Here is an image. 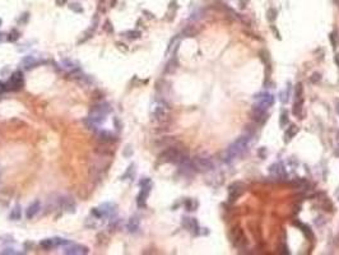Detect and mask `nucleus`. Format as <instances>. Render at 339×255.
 Segmentation results:
<instances>
[{
	"instance_id": "473e14b6",
	"label": "nucleus",
	"mask_w": 339,
	"mask_h": 255,
	"mask_svg": "<svg viewBox=\"0 0 339 255\" xmlns=\"http://www.w3.org/2000/svg\"><path fill=\"white\" fill-rule=\"evenodd\" d=\"M182 35L185 36V37H194L197 35V31L194 29L193 27H188V28H185L184 31H182Z\"/></svg>"
},
{
	"instance_id": "dca6fc26",
	"label": "nucleus",
	"mask_w": 339,
	"mask_h": 255,
	"mask_svg": "<svg viewBox=\"0 0 339 255\" xmlns=\"http://www.w3.org/2000/svg\"><path fill=\"white\" fill-rule=\"evenodd\" d=\"M99 137H101V139L105 140V142H115V140H116L115 135H114L111 131H107V130L99 131Z\"/></svg>"
},
{
	"instance_id": "09e8293b",
	"label": "nucleus",
	"mask_w": 339,
	"mask_h": 255,
	"mask_svg": "<svg viewBox=\"0 0 339 255\" xmlns=\"http://www.w3.org/2000/svg\"><path fill=\"white\" fill-rule=\"evenodd\" d=\"M334 60H335V64L339 66V54H337L335 55V57H334Z\"/></svg>"
},
{
	"instance_id": "9b49d317",
	"label": "nucleus",
	"mask_w": 339,
	"mask_h": 255,
	"mask_svg": "<svg viewBox=\"0 0 339 255\" xmlns=\"http://www.w3.org/2000/svg\"><path fill=\"white\" fill-rule=\"evenodd\" d=\"M182 226L189 230L190 232H193L194 235H198L199 233V223L195 218H188V217H184L182 218Z\"/></svg>"
},
{
	"instance_id": "3c124183",
	"label": "nucleus",
	"mask_w": 339,
	"mask_h": 255,
	"mask_svg": "<svg viewBox=\"0 0 339 255\" xmlns=\"http://www.w3.org/2000/svg\"><path fill=\"white\" fill-rule=\"evenodd\" d=\"M110 3H111V6H115V4H116V0H110Z\"/></svg>"
},
{
	"instance_id": "cd10ccee",
	"label": "nucleus",
	"mask_w": 339,
	"mask_h": 255,
	"mask_svg": "<svg viewBox=\"0 0 339 255\" xmlns=\"http://www.w3.org/2000/svg\"><path fill=\"white\" fill-rule=\"evenodd\" d=\"M277 10L274 9V8H270V9H268V12H267V18H268V21L269 22H274L275 21V18H277Z\"/></svg>"
},
{
	"instance_id": "7ed1b4c3",
	"label": "nucleus",
	"mask_w": 339,
	"mask_h": 255,
	"mask_svg": "<svg viewBox=\"0 0 339 255\" xmlns=\"http://www.w3.org/2000/svg\"><path fill=\"white\" fill-rule=\"evenodd\" d=\"M193 168L198 172H208L214 168V163L209 157H195L191 161Z\"/></svg>"
},
{
	"instance_id": "412c9836",
	"label": "nucleus",
	"mask_w": 339,
	"mask_h": 255,
	"mask_svg": "<svg viewBox=\"0 0 339 255\" xmlns=\"http://www.w3.org/2000/svg\"><path fill=\"white\" fill-rule=\"evenodd\" d=\"M177 68V59H176V56L175 57H172L171 60L168 61V64L166 65V69H165V73H172L175 69Z\"/></svg>"
},
{
	"instance_id": "ea45409f",
	"label": "nucleus",
	"mask_w": 339,
	"mask_h": 255,
	"mask_svg": "<svg viewBox=\"0 0 339 255\" xmlns=\"http://www.w3.org/2000/svg\"><path fill=\"white\" fill-rule=\"evenodd\" d=\"M114 124H115V126H116V129H117V130H120V129H121V124L119 123V119H117V117H114Z\"/></svg>"
},
{
	"instance_id": "4468645a",
	"label": "nucleus",
	"mask_w": 339,
	"mask_h": 255,
	"mask_svg": "<svg viewBox=\"0 0 339 255\" xmlns=\"http://www.w3.org/2000/svg\"><path fill=\"white\" fill-rule=\"evenodd\" d=\"M40 208H41V204H40V202H35V203H32L31 206L28 207V209H27V212H26V217L28 218V219H32L33 217H35L38 212H40Z\"/></svg>"
},
{
	"instance_id": "9d476101",
	"label": "nucleus",
	"mask_w": 339,
	"mask_h": 255,
	"mask_svg": "<svg viewBox=\"0 0 339 255\" xmlns=\"http://www.w3.org/2000/svg\"><path fill=\"white\" fill-rule=\"evenodd\" d=\"M256 100H258V105L263 106L267 110L274 104V96L270 95V93H260V95L256 96Z\"/></svg>"
},
{
	"instance_id": "a211bd4d",
	"label": "nucleus",
	"mask_w": 339,
	"mask_h": 255,
	"mask_svg": "<svg viewBox=\"0 0 339 255\" xmlns=\"http://www.w3.org/2000/svg\"><path fill=\"white\" fill-rule=\"evenodd\" d=\"M302 107H303V98H300V100H297V102H296L294 106H293V114L296 116H301Z\"/></svg>"
},
{
	"instance_id": "393cba45",
	"label": "nucleus",
	"mask_w": 339,
	"mask_h": 255,
	"mask_svg": "<svg viewBox=\"0 0 339 255\" xmlns=\"http://www.w3.org/2000/svg\"><path fill=\"white\" fill-rule=\"evenodd\" d=\"M18 38H19V32L17 31V29H12L9 32V35H8V37H6V40L9 41V42H15Z\"/></svg>"
},
{
	"instance_id": "a878e982",
	"label": "nucleus",
	"mask_w": 339,
	"mask_h": 255,
	"mask_svg": "<svg viewBox=\"0 0 339 255\" xmlns=\"http://www.w3.org/2000/svg\"><path fill=\"white\" fill-rule=\"evenodd\" d=\"M294 225H296V226H300V227L302 228V232L305 233V236H306V237H312V232H311L310 227H307L306 225H302V223H300V222H294Z\"/></svg>"
},
{
	"instance_id": "79ce46f5",
	"label": "nucleus",
	"mask_w": 339,
	"mask_h": 255,
	"mask_svg": "<svg viewBox=\"0 0 339 255\" xmlns=\"http://www.w3.org/2000/svg\"><path fill=\"white\" fill-rule=\"evenodd\" d=\"M15 251H13V249H5L3 251H0V254H14Z\"/></svg>"
},
{
	"instance_id": "c756f323",
	"label": "nucleus",
	"mask_w": 339,
	"mask_h": 255,
	"mask_svg": "<svg viewBox=\"0 0 339 255\" xmlns=\"http://www.w3.org/2000/svg\"><path fill=\"white\" fill-rule=\"evenodd\" d=\"M279 100H281L282 104H287L288 100H290V87H288L284 92H281V95H279Z\"/></svg>"
},
{
	"instance_id": "c03bdc74",
	"label": "nucleus",
	"mask_w": 339,
	"mask_h": 255,
	"mask_svg": "<svg viewBox=\"0 0 339 255\" xmlns=\"http://www.w3.org/2000/svg\"><path fill=\"white\" fill-rule=\"evenodd\" d=\"M264 152H265V148H261V149H260V152H259V155H260V157H261V158H264V157H265V153H264Z\"/></svg>"
},
{
	"instance_id": "58836bf2",
	"label": "nucleus",
	"mask_w": 339,
	"mask_h": 255,
	"mask_svg": "<svg viewBox=\"0 0 339 255\" xmlns=\"http://www.w3.org/2000/svg\"><path fill=\"white\" fill-rule=\"evenodd\" d=\"M6 89H8V88H6V84L3 83V82H0V95H2V93H4Z\"/></svg>"
},
{
	"instance_id": "49530a36",
	"label": "nucleus",
	"mask_w": 339,
	"mask_h": 255,
	"mask_svg": "<svg viewBox=\"0 0 339 255\" xmlns=\"http://www.w3.org/2000/svg\"><path fill=\"white\" fill-rule=\"evenodd\" d=\"M272 29H273V31H274V33H275V37H277V38H281V36H279V32L275 29V27H272Z\"/></svg>"
},
{
	"instance_id": "0eeeda50",
	"label": "nucleus",
	"mask_w": 339,
	"mask_h": 255,
	"mask_svg": "<svg viewBox=\"0 0 339 255\" xmlns=\"http://www.w3.org/2000/svg\"><path fill=\"white\" fill-rule=\"evenodd\" d=\"M142 190L137 198V204L139 208H144L147 206V198L150 193V189H152V184H148V185H144V186H140Z\"/></svg>"
},
{
	"instance_id": "8fccbe9b",
	"label": "nucleus",
	"mask_w": 339,
	"mask_h": 255,
	"mask_svg": "<svg viewBox=\"0 0 339 255\" xmlns=\"http://www.w3.org/2000/svg\"><path fill=\"white\" fill-rule=\"evenodd\" d=\"M335 110H337V114L339 115V101L337 102V108H335Z\"/></svg>"
},
{
	"instance_id": "f704fd0d",
	"label": "nucleus",
	"mask_w": 339,
	"mask_h": 255,
	"mask_svg": "<svg viewBox=\"0 0 339 255\" xmlns=\"http://www.w3.org/2000/svg\"><path fill=\"white\" fill-rule=\"evenodd\" d=\"M302 93H303V88H302V83H298L297 86H296V97H297V100L302 98Z\"/></svg>"
},
{
	"instance_id": "2f4dec72",
	"label": "nucleus",
	"mask_w": 339,
	"mask_h": 255,
	"mask_svg": "<svg viewBox=\"0 0 339 255\" xmlns=\"http://www.w3.org/2000/svg\"><path fill=\"white\" fill-rule=\"evenodd\" d=\"M69 9L73 10L74 13H83V6L79 3H72L69 5Z\"/></svg>"
},
{
	"instance_id": "6ab92c4d",
	"label": "nucleus",
	"mask_w": 339,
	"mask_h": 255,
	"mask_svg": "<svg viewBox=\"0 0 339 255\" xmlns=\"http://www.w3.org/2000/svg\"><path fill=\"white\" fill-rule=\"evenodd\" d=\"M21 216H22V213H21V207H19V206H15V207L12 209V212H10L9 218H10L12 221H18V219H21Z\"/></svg>"
},
{
	"instance_id": "aec40b11",
	"label": "nucleus",
	"mask_w": 339,
	"mask_h": 255,
	"mask_svg": "<svg viewBox=\"0 0 339 255\" xmlns=\"http://www.w3.org/2000/svg\"><path fill=\"white\" fill-rule=\"evenodd\" d=\"M40 246H41V248H44V249H46V250H50V249L55 248L54 239H45V240L40 241Z\"/></svg>"
},
{
	"instance_id": "39448f33",
	"label": "nucleus",
	"mask_w": 339,
	"mask_h": 255,
	"mask_svg": "<svg viewBox=\"0 0 339 255\" xmlns=\"http://www.w3.org/2000/svg\"><path fill=\"white\" fill-rule=\"evenodd\" d=\"M230 237H231V240L233 242V245L236 246V248H242V246L246 245V236H245L244 231L240 228V227H235L232 228V231L230 233Z\"/></svg>"
},
{
	"instance_id": "b1692460",
	"label": "nucleus",
	"mask_w": 339,
	"mask_h": 255,
	"mask_svg": "<svg viewBox=\"0 0 339 255\" xmlns=\"http://www.w3.org/2000/svg\"><path fill=\"white\" fill-rule=\"evenodd\" d=\"M197 207H198V202H195L194 199H188L185 202V208L188 209V210H195L197 209Z\"/></svg>"
},
{
	"instance_id": "f03ea898",
	"label": "nucleus",
	"mask_w": 339,
	"mask_h": 255,
	"mask_svg": "<svg viewBox=\"0 0 339 255\" xmlns=\"http://www.w3.org/2000/svg\"><path fill=\"white\" fill-rule=\"evenodd\" d=\"M111 111V107H110L108 104H99L97 106H93L89 111V121L93 125H99L105 121L106 115Z\"/></svg>"
},
{
	"instance_id": "de8ad7c7",
	"label": "nucleus",
	"mask_w": 339,
	"mask_h": 255,
	"mask_svg": "<svg viewBox=\"0 0 339 255\" xmlns=\"http://www.w3.org/2000/svg\"><path fill=\"white\" fill-rule=\"evenodd\" d=\"M282 254H290V250L287 249V246H286V245L283 246V251H282Z\"/></svg>"
},
{
	"instance_id": "f8f14e48",
	"label": "nucleus",
	"mask_w": 339,
	"mask_h": 255,
	"mask_svg": "<svg viewBox=\"0 0 339 255\" xmlns=\"http://www.w3.org/2000/svg\"><path fill=\"white\" fill-rule=\"evenodd\" d=\"M242 191H244V186L241 184L231 185L230 189H228V199H230V202H235L242 194Z\"/></svg>"
},
{
	"instance_id": "ddd939ff",
	"label": "nucleus",
	"mask_w": 339,
	"mask_h": 255,
	"mask_svg": "<svg viewBox=\"0 0 339 255\" xmlns=\"http://www.w3.org/2000/svg\"><path fill=\"white\" fill-rule=\"evenodd\" d=\"M269 171H270V174H273L275 177H281V176H286V170H284V167H283V165L279 162V163H274V165H272L270 166V168H269Z\"/></svg>"
},
{
	"instance_id": "1a4fd4ad",
	"label": "nucleus",
	"mask_w": 339,
	"mask_h": 255,
	"mask_svg": "<svg viewBox=\"0 0 339 255\" xmlns=\"http://www.w3.org/2000/svg\"><path fill=\"white\" fill-rule=\"evenodd\" d=\"M88 251L89 250H88L87 246L73 244V242H70L69 245H66L65 246V250H64L65 254H72V255H74V254H88Z\"/></svg>"
},
{
	"instance_id": "c9c22d12",
	"label": "nucleus",
	"mask_w": 339,
	"mask_h": 255,
	"mask_svg": "<svg viewBox=\"0 0 339 255\" xmlns=\"http://www.w3.org/2000/svg\"><path fill=\"white\" fill-rule=\"evenodd\" d=\"M310 80H311L312 83H319V82L321 80V75H320L319 73H314V74L311 75V78H310Z\"/></svg>"
},
{
	"instance_id": "a19ab883",
	"label": "nucleus",
	"mask_w": 339,
	"mask_h": 255,
	"mask_svg": "<svg viewBox=\"0 0 339 255\" xmlns=\"http://www.w3.org/2000/svg\"><path fill=\"white\" fill-rule=\"evenodd\" d=\"M55 3H56V5H59V6H63V5H65V4L68 3V0H55Z\"/></svg>"
},
{
	"instance_id": "423d86ee",
	"label": "nucleus",
	"mask_w": 339,
	"mask_h": 255,
	"mask_svg": "<svg viewBox=\"0 0 339 255\" xmlns=\"http://www.w3.org/2000/svg\"><path fill=\"white\" fill-rule=\"evenodd\" d=\"M99 209H101V212H102L103 217L111 218L116 214V212H117V204L114 203V202H106V203L101 204Z\"/></svg>"
},
{
	"instance_id": "603ef678",
	"label": "nucleus",
	"mask_w": 339,
	"mask_h": 255,
	"mask_svg": "<svg viewBox=\"0 0 339 255\" xmlns=\"http://www.w3.org/2000/svg\"><path fill=\"white\" fill-rule=\"evenodd\" d=\"M3 41V33H0V42Z\"/></svg>"
},
{
	"instance_id": "7c9ffc66",
	"label": "nucleus",
	"mask_w": 339,
	"mask_h": 255,
	"mask_svg": "<svg viewBox=\"0 0 339 255\" xmlns=\"http://www.w3.org/2000/svg\"><path fill=\"white\" fill-rule=\"evenodd\" d=\"M142 36V33H140V31H128L126 32V37L128 38H130V40H137V38H139Z\"/></svg>"
},
{
	"instance_id": "5701e85b",
	"label": "nucleus",
	"mask_w": 339,
	"mask_h": 255,
	"mask_svg": "<svg viewBox=\"0 0 339 255\" xmlns=\"http://www.w3.org/2000/svg\"><path fill=\"white\" fill-rule=\"evenodd\" d=\"M165 107L162 106V105H158V106H156L154 107V110H153V115L156 116V119H162L163 116H165Z\"/></svg>"
},
{
	"instance_id": "c85d7f7f",
	"label": "nucleus",
	"mask_w": 339,
	"mask_h": 255,
	"mask_svg": "<svg viewBox=\"0 0 339 255\" xmlns=\"http://www.w3.org/2000/svg\"><path fill=\"white\" fill-rule=\"evenodd\" d=\"M287 124H288V112L286 111V110H283L282 114H281V119H279V125H281L282 128H284Z\"/></svg>"
},
{
	"instance_id": "2eb2a0df",
	"label": "nucleus",
	"mask_w": 339,
	"mask_h": 255,
	"mask_svg": "<svg viewBox=\"0 0 339 255\" xmlns=\"http://www.w3.org/2000/svg\"><path fill=\"white\" fill-rule=\"evenodd\" d=\"M126 227H128V230H129L130 232H135L139 228V219L137 217H131L129 219L128 225H126Z\"/></svg>"
},
{
	"instance_id": "a18cd8bd",
	"label": "nucleus",
	"mask_w": 339,
	"mask_h": 255,
	"mask_svg": "<svg viewBox=\"0 0 339 255\" xmlns=\"http://www.w3.org/2000/svg\"><path fill=\"white\" fill-rule=\"evenodd\" d=\"M32 246H33V242H28V241H27L26 244H24V248H26V249H28V248H32Z\"/></svg>"
},
{
	"instance_id": "6e6552de",
	"label": "nucleus",
	"mask_w": 339,
	"mask_h": 255,
	"mask_svg": "<svg viewBox=\"0 0 339 255\" xmlns=\"http://www.w3.org/2000/svg\"><path fill=\"white\" fill-rule=\"evenodd\" d=\"M252 120L256 123H264L267 120V108L260 105H254L252 107Z\"/></svg>"
},
{
	"instance_id": "864d4df0",
	"label": "nucleus",
	"mask_w": 339,
	"mask_h": 255,
	"mask_svg": "<svg viewBox=\"0 0 339 255\" xmlns=\"http://www.w3.org/2000/svg\"><path fill=\"white\" fill-rule=\"evenodd\" d=\"M0 26H2V19H0Z\"/></svg>"
},
{
	"instance_id": "37998d69",
	"label": "nucleus",
	"mask_w": 339,
	"mask_h": 255,
	"mask_svg": "<svg viewBox=\"0 0 339 255\" xmlns=\"http://www.w3.org/2000/svg\"><path fill=\"white\" fill-rule=\"evenodd\" d=\"M246 3H247V0H240V8H241V9H244L245 5H246Z\"/></svg>"
},
{
	"instance_id": "72a5a7b5",
	"label": "nucleus",
	"mask_w": 339,
	"mask_h": 255,
	"mask_svg": "<svg viewBox=\"0 0 339 255\" xmlns=\"http://www.w3.org/2000/svg\"><path fill=\"white\" fill-rule=\"evenodd\" d=\"M131 155H133V147L130 146V144H128V146H126V147L124 148L123 156H124L125 158H129V157H131Z\"/></svg>"
},
{
	"instance_id": "4c0bfd02",
	"label": "nucleus",
	"mask_w": 339,
	"mask_h": 255,
	"mask_svg": "<svg viewBox=\"0 0 339 255\" xmlns=\"http://www.w3.org/2000/svg\"><path fill=\"white\" fill-rule=\"evenodd\" d=\"M28 18H29V14H28V13H24V14L22 15V18L18 19V23H26Z\"/></svg>"
},
{
	"instance_id": "4be33fe9",
	"label": "nucleus",
	"mask_w": 339,
	"mask_h": 255,
	"mask_svg": "<svg viewBox=\"0 0 339 255\" xmlns=\"http://www.w3.org/2000/svg\"><path fill=\"white\" fill-rule=\"evenodd\" d=\"M329 40H330V44H332L333 49H337L338 45H339V36H338V33L335 31L329 35Z\"/></svg>"
},
{
	"instance_id": "f3484780",
	"label": "nucleus",
	"mask_w": 339,
	"mask_h": 255,
	"mask_svg": "<svg viewBox=\"0 0 339 255\" xmlns=\"http://www.w3.org/2000/svg\"><path fill=\"white\" fill-rule=\"evenodd\" d=\"M298 133V128L296 126V125H291L290 128H288V130H287V133H286V142H288V140H291L293 137L296 134Z\"/></svg>"
},
{
	"instance_id": "e433bc0d",
	"label": "nucleus",
	"mask_w": 339,
	"mask_h": 255,
	"mask_svg": "<svg viewBox=\"0 0 339 255\" xmlns=\"http://www.w3.org/2000/svg\"><path fill=\"white\" fill-rule=\"evenodd\" d=\"M103 29L106 31V32H108V33H112L114 32V28H112V24L110 23V21H106L105 22V26H103Z\"/></svg>"
},
{
	"instance_id": "20e7f679",
	"label": "nucleus",
	"mask_w": 339,
	"mask_h": 255,
	"mask_svg": "<svg viewBox=\"0 0 339 255\" xmlns=\"http://www.w3.org/2000/svg\"><path fill=\"white\" fill-rule=\"evenodd\" d=\"M23 86H24L23 74H22V72H19V70H15V72L10 75L9 80H8L6 88L10 89V91H18V89H21Z\"/></svg>"
},
{
	"instance_id": "bb28decb",
	"label": "nucleus",
	"mask_w": 339,
	"mask_h": 255,
	"mask_svg": "<svg viewBox=\"0 0 339 255\" xmlns=\"http://www.w3.org/2000/svg\"><path fill=\"white\" fill-rule=\"evenodd\" d=\"M134 172H135V165L131 163V165L129 166V168H128V171H126V172L121 176V180H126V177H128V176L131 178V176H134Z\"/></svg>"
},
{
	"instance_id": "f257e3e1",
	"label": "nucleus",
	"mask_w": 339,
	"mask_h": 255,
	"mask_svg": "<svg viewBox=\"0 0 339 255\" xmlns=\"http://www.w3.org/2000/svg\"><path fill=\"white\" fill-rule=\"evenodd\" d=\"M249 147H250V134L247 135H242L237 140H235L228 149L226 151V155L228 157V161H231L236 157H240L242 156L245 152L249 151Z\"/></svg>"
}]
</instances>
